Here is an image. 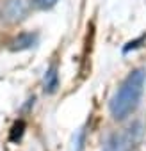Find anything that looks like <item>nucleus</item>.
<instances>
[{"instance_id": "obj_1", "label": "nucleus", "mask_w": 146, "mask_h": 151, "mask_svg": "<svg viewBox=\"0 0 146 151\" xmlns=\"http://www.w3.org/2000/svg\"><path fill=\"white\" fill-rule=\"evenodd\" d=\"M142 93H144V71L135 69L126 77V80L121 84V87L118 89V93L111 100L109 109H111L112 117L114 119L128 117L139 107Z\"/></svg>"}, {"instance_id": "obj_2", "label": "nucleus", "mask_w": 146, "mask_h": 151, "mask_svg": "<svg viewBox=\"0 0 146 151\" xmlns=\"http://www.w3.org/2000/svg\"><path fill=\"white\" fill-rule=\"evenodd\" d=\"M27 16L25 0H6L2 6V18L9 23H18Z\"/></svg>"}, {"instance_id": "obj_3", "label": "nucleus", "mask_w": 146, "mask_h": 151, "mask_svg": "<svg viewBox=\"0 0 146 151\" xmlns=\"http://www.w3.org/2000/svg\"><path fill=\"white\" fill-rule=\"evenodd\" d=\"M134 142L135 139L132 137V132L130 133H112L107 139L103 151H132Z\"/></svg>"}, {"instance_id": "obj_4", "label": "nucleus", "mask_w": 146, "mask_h": 151, "mask_svg": "<svg viewBox=\"0 0 146 151\" xmlns=\"http://www.w3.org/2000/svg\"><path fill=\"white\" fill-rule=\"evenodd\" d=\"M34 41H36V36H34V34L23 32V34H20L18 37H14V39L11 41V50H13V52L27 50V48H30V46L34 45Z\"/></svg>"}, {"instance_id": "obj_5", "label": "nucleus", "mask_w": 146, "mask_h": 151, "mask_svg": "<svg viewBox=\"0 0 146 151\" xmlns=\"http://www.w3.org/2000/svg\"><path fill=\"white\" fill-rule=\"evenodd\" d=\"M57 86H59L57 69H55V66H52V68L46 71V75H45V91H46V93H53V91L57 89Z\"/></svg>"}, {"instance_id": "obj_6", "label": "nucleus", "mask_w": 146, "mask_h": 151, "mask_svg": "<svg viewBox=\"0 0 146 151\" xmlns=\"http://www.w3.org/2000/svg\"><path fill=\"white\" fill-rule=\"evenodd\" d=\"M23 132H25V123H23V121H18V123L13 124V130H11L9 139H11L13 142H18V140L23 137Z\"/></svg>"}, {"instance_id": "obj_7", "label": "nucleus", "mask_w": 146, "mask_h": 151, "mask_svg": "<svg viewBox=\"0 0 146 151\" xmlns=\"http://www.w3.org/2000/svg\"><path fill=\"white\" fill-rule=\"evenodd\" d=\"M57 4V0H32V6L39 11H46Z\"/></svg>"}, {"instance_id": "obj_8", "label": "nucleus", "mask_w": 146, "mask_h": 151, "mask_svg": "<svg viewBox=\"0 0 146 151\" xmlns=\"http://www.w3.org/2000/svg\"><path fill=\"white\" fill-rule=\"evenodd\" d=\"M82 142H84V130H79L77 135L73 137V151H80L82 149Z\"/></svg>"}, {"instance_id": "obj_9", "label": "nucleus", "mask_w": 146, "mask_h": 151, "mask_svg": "<svg viewBox=\"0 0 146 151\" xmlns=\"http://www.w3.org/2000/svg\"><path fill=\"white\" fill-rule=\"evenodd\" d=\"M137 43H141V39H137V41H130V43H128V46H125V52H128L130 48H135V46H137Z\"/></svg>"}]
</instances>
